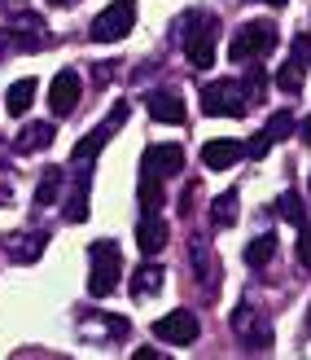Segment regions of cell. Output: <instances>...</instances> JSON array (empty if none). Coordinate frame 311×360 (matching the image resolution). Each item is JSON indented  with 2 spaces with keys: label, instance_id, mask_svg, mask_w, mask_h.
Returning <instances> with one entry per match:
<instances>
[{
  "label": "cell",
  "instance_id": "cell-1",
  "mask_svg": "<svg viewBox=\"0 0 311 360\" xmlns=\"http://www.w3.org/2000/svg\"><path fill=\"white\" fill-rule=\"evenodd\" d=\"M119 277H123V255H119V242H93L88 246V295L105 299L119 290Z\"/></svg>",
  "mask_w": 311,
  "mask_h": 360
},
{
  "label": "cell",
  "instance_id": "cell-2",
  "mask_svg": "<svg viewBox=\"0 0 311 360\" xmlns=\"http://www.w3.org/2000/svg\"><path fill=\"white\" fill-rule=\"evenodd\" d=\"M272 49H277V27H267V22H246V27L232 31L228 58H232V62H254V58H267Z\"/></svg>",
  "mask_w": 311,
  "mask_h": 360
},
{
  "label": "cell",
  "instance_id": "cell-3",
  "mask_svg": "<svg viewBox=\"0 0 311 360\" xmlns=\"http://www.w3.org/2000/svg\"><path fill=\"white\" fill-rule=\"evenodd\" d=\"M202 110L211 119H241L250 110V101H246V93H241L237 79H215V84L202 88Z\"/></svg>",
  "mask_w": 311,
  "mask_h": 360
},
{
  "label": "cell",
  "instance_id": "cell-4",
  "mask_svg": "<svg viewBox=\"0 0 311 360\" xmlns=\"http://www.w3.org/2000/svg\"><path fill=\"white\" fill-rule=\"evenodd\" d=\"M127 115H132V110H127V101H119V105H114V110H110V115H105V119L97 123V128H93V132H88V136L79 141V146H75V150H70V158H75V163H79V167H84V163H88V167H93V158H97V154H101V150L110 146V136H114V132L123 128V123H127Z\"/></svg>",
  "mask_w": 311,
  "mask_h": 360
},
{
  "label": "cell",
  "instance_id": "cell-5",
  "mask_svg": "<svg viewBox=\"0 0 311 360\" xmlns=\"http://www.w3.org/2000/svg\"><path fill=\"white\" fill-rule=\"evenodd\" d=\"M132 27H136V5H132V0H114V5H105V9L93 18V31H88V35H93L97 44H114V40H123Z\"/></svg>",
  "mask_w": 311,
  "mask_h": 360
},
{
  "label": "cell",
  "instance_id": "cell-6",
  "mask_svg": "<svg viewBox=\"0 0 311 360\" xmlns=\"http://www.w3.org/2000/svg\"><path fill=\"white\" fill-rule=\"evenodd\" d=\"M232 334L246 343V352H267V347H272V326L263 321V312L250 308V303H237V312H232Z\"/></svg>",
  "mask_w": 311,
  "mask_h": 360
},
{
  "label": "cell",
  "instance_id": "cell-7",
  "mask_svg": "<svg viewBox=\"0 0 311 360\" xmlns=\"http://www.w3.org/2000/svg\"><path fill=\"white\" fill-rule=\"evenodd\" d=\"M79 93H84V75L79 70H58L48 84V110L53 119H66V115H75V105H79Z\"/></svg>",
  "mask_w": 311,
  "mask_h": 360
},
{
  "label": "cell",
  "instance_id": "cell-8",
  "mask_svg": "<svg viewBox=\"0 0 311 360\" xmlns=\"http://www.w3.org/2000/svg\"><path fill=\"white\" fill-rule=\"evenodd\" d=\"M215 44H219V27H215V18L206 13H197V31H189V40H185V58L193 70H206L215 62Z\"/></svg>",
  "mask_w": 311,
  "mask_h": 360
},
{
  "label": "cell",
  "instance_id": "cell-9",
  "mask_svg": "<svg viewBox=\"0 0 311 360\" xmlns=\"http://www.w3.org/2000/svg\"><path fill=\"white\" fill-rule=\"evenodd\" d=\"M197 330H202V326H197V316L189 308H176V312L154 321V334L162 338V343H171V347H189L197 338Z\"/></svg>",
  "mask_w": 311,
  "mask_h": 360
},
{
  "label": "cell",
  "instance_id": "cell-10",
  "mask_svg": "<svg viewBox=\"0 0 311 360\" xmlns=\"http://www.w3.org/2000/svg\"><path fill=\"white\" fill-rule=\"evenodd\" d=\"M189 264H193V277L202 281V290H206V299L219 290V264H215V255H211V246L202 242V238H189Z\"/></svg>",
  "mask_w": 311,
  "mask_h": 360
},
{
  "label": "cell",
  "instance_id": "cell-11",
  "mask_svg": "<svg viewBox=\"0 0 311 360\" xmlns=\"http://www.w3.org/2000/svg\"><path fill=\"white\" fill-rule=\"evenodd\" d=\"M167 238H171L167 220H162L158 211H145L140 224H136V246H140V255H158V250L167 246Z\"/></svg>",
  "mask_w": 311,
  "mask_h": 360
},
{
  "label": "cell",
  "instance_id": "cell-12",
  "mask_svg": "<svg viewBox=\"0 0 311 360\" xmlns=\"http://www.w3.org/2000/svg\"><path fill=\"white\" fill-rule=\"evenodd\" d=\"M140 167H150L158 176H180L185 172V150L180 146H150L145 158H140Z\"/></svg>",
  "mask_w": 311,
  "mask_h": 360
},
{
  "label": "cell",
  "instance_id": "cell-13",
  "mask_svg": "<svg viewBox=\"0 0 311 360\" xmlns=\"http://www.w3.org/2000/svg\"><path fill=\"white\" fill-rule=\"evenodd\" d=\"M241 154H246V146H237V141H206V146H202V163L211 172H228Z\"/></svg>",
  "mask_w": 311,
  "mask_h": 360
},
{
  "label": "cell",
  "instance_id": "cell-14",
  "mask_svg": "<svg viewBox=\"0 0 311 360\" xmlns=\"http://www.w3.org/2000/svg\"><path fill=\"white\" fill-rule=\"evenodd\" d=\"M13 35H9V40L18 44V49H22V53H35V49H44V22H40V18H18V22L9 27Z\"/></svg>",
  "mask_w": 311,
  "mask_h": 360
},
{
  "label": "cell",
  "instance_id": "cell-15",
  "mask_svg": "<svg viewBox=\"0 0 311 360\" xmlns=\"http://www.w3.org/2000/svg\"><path fill=\"white\" fill-rule=\"evenodd\" d=\"M150 115L158 123H185V101L176 93H150Z\"/></svg>",
  "mask_w": 311,
  "mask_h": 360
},
{
  "label": "cell",
  "instance_id": "cell-16",
  "mask_svg": "<svg viewBox=\"0 0 311 360\" xmlns=\"http://www.w3.org/2000/svg\"><path fill=\"white\" fill-rule=\"evenodd\" d=\"M53 146V123H27L18 136V154H40Z\"/></svg>",
  "mask_w": 311,
  "mask_h": 360
},
{
  "label": "cell",
  "instance_id": "cell-17",
  "mask_svg": "<svg viewBox=\"0 0 311 360\" xmlns=\"http://www.w3.org/2000/svg\"><path fill=\"white\" fill-rule=\"evenodd\" d=\"M162 277H167V273H162L158 264H140L136 273H132V295H136V299L158 295V290H162Z\"/></svg>",
  "mask_w": 311,
  "mask_h": 360
},
{
  "label": "cell",
  "instance_id": "cell-18",
  "mask_svg": "<svg viewBox=\"0 0 311 360\" xmlns=\"http://www.w3.org/2000/svg\"><path fill=\"white\" fill-rule=\"evenodd\" d=\"M237 202H241V198H237V189L219 193L215 202H211V224H215V229H232L237 215H241V211H237Z\"/></svg>",
  "mask_w": 311,
  "mask_h": 360
},
{
  "label": "cell",
  "instance_id": "cell-19",
  "mask_svg": "<svg viewBox=\"0 0 311 360\" xmlns=\"http://www.w3.org/2000/svg\"><path fill=\"white\" fill-rule=\"evenodd\" d=\"M66 220H70V224L88 220V172H79V176H75V185H70V198H66Z\"/></svg>",
  "mask_w": 311,
  "mask_h": 360
},
{
  "label": "cell",
  "instance_id": "cell-20",
  "mask_svg": "<svg viewBox=\"0 0 311 360\" xmlns=\"http://www.w3.org/2000/svg\"><path fill=\"white\" fill-rule=\"evenodd\" d=\"M31 97H35V79H18L9 84V93H5V110L18 119V115H27L31 110Z\"/></svg>",
  "mask_w": 311,
  "mask_h": 360
},
{
  "label": "cell",
  "instance_id": "cell-21",
  "mask_svg": "<svg viewBox=\"0 0 311 360\" xmlns=\"http://www.w3.org/2000/svg\"><path fill=\"white\" fill-rule=\"evenodd\" d=\"M272 255H277V233H259V238L246 246V264H250V268L272 264Z\"/></svg>",
  "mask_w": 311,
  "mask_h": 360
},
{
  "label": "cell",
  "instance_id": "cell-22",
  "mask_svg": "<svg viewBox=\"0 0 311 360\" xmlns=\"http://www.w3.org/2000/svg\"><path fill=\"white\" fill-rule=\"evenodd\" d=\"M140 207L145 211H158L162 207V176L150 172V167H140Z\"/></svg>",
  "mask_w": 311,
  "mask_h": 360
},
{
  "label": "cell",
  "instance_id": "cell-23",
  "mask_svg": "<svg viewBox=\"0 0 311 360\" xmlns=\"http://www.w3.org/2000/svg\"><path fill=\"white\" fill-rule=\"evenodd\" d=\"M9 255H13V264H35V259L44 255V233H31V238L13 242V246H9Z\"/></svg>",
  "mask_w": 311,
  "mask_h": 360
},
{
  "label": "cell",
  "instance_id": "cell-24",
  "mask_svg": "<svg viewBox=\"0 0 311 360\" xmlns=\"http://www.w3.org/2000/svg\"><path fill=\"white\" fill-rule=\"evenodd\" d=\"M263 136L272 141V146H277V141H289V136H294V115H289V110H277V115L267 119Z\"/></svg>",
  "mask_w": 311,
  "mask_h": 360
},
{
  "label": "cell",
  "instance_id": "cell-25",
  "mask_svg": "<svg viewBox=\"0 0 311 360\" xmlns=\"http://www.w3.org/2000/svg\"><path fill=\"white\" fill-rule=\"evenodd\" d=\"M277 207H281V215H285V220L294 224V229H298V224H307V207H303V198H298L294 189L281 193V202H277Z\"/></svg>",
  "mask_w": 311,
  "mask_h": 360
},
{
  "label": "cell",
  "instance_id": "cell-26",
  "mask_svg": "<svg viewBox=\"0 0 311 360\" xmlns=\"http://www.w3.org/2000/svg\"><path fill=\"white\" fill-rule=\"evenodd\" d=\"M58 189H62V172H58V167H48L44 180H40V189H35V207H48L53 198H58Z\"/></svg>",
  "mask_w": 311,
  "mask_h": 360
},
{
  "label": "cell",
  "instance_id": "cell-27",
  "mask_svg": "<svg viewBox=\"0 0 311 360\" xmlns=\"http://www.w3.org/2000/svg\"><path fill=\"white\" fill-rule=\"evenodd\" d=\"M277 84H281V93H303V62H289V66H281Z\"/></svg>",
  "mask_w": 311,
  "mask_h": 360
},
{
  "label": "cell",
  "instance_id": "cell-28",
  "mask_svg": "<svg viewBox=\"0 0 311 360\" xmlns=\"http://www.w3.org/2000/svg\"><path fill=\"white\" fill-rule=\"evenodd\" d=\"M263 88H267V79H263V70L254 66L250 75H246V84H241V93H246V101H259V97H263Z\"/></svg>",
  "mask_w": 311,
  "mask_h": 360
},
{
  "label": "cell",
  "instance_id": "cell-29",
  "mask_svg": "<svg viewBox=\"0 0 311 360\" xmlns=\"http://www.w3.org/2000/svg\"><path fill=\"white\" fill-rule=\"evenodd\" d=\"M298 264L311 268V229L307 224H298Z\"/></svg>",
  "mask_w": 311,
  "mask_h": 360
},
{
  "label": "cell",
  "instance_id": "cell-30",
  "mask_svg": "<svg viewBox=\"0 0 311 360\" xmlns=\"http://www.w3.org/2000/svg\"><path fill=\"white\" fill-rule=\"evenodd\" d=\"M294 62L311 66V35H298V40H294Z\"/></svg>",
  "mask_w": 311,
  "mask_h": 360
},
{
  "label": "cell",
  "instance_id": "cell-31",
  "mask_svg": "<svg viewBox=\"0 0 311 360\" xmlns=\"http://www.w3.org/2000/svg\"><path fill=\"white\" fill-rule=\"evenodd\" d=\"M267 150H272V141H267L263 132H259V136H254V141H250V146H246V154H250V158H263Z\"/></svg>",
  "mask_w": 311,
  "mask_h": 360
},
{
  "label": "cell",
  "instance_id": "cell-32",
  "mask_svg": "<svg viewBox=\"0 0 311 360\" xmlns=\"http://www.w3.org/2000/svg\"><path fill=\"white\" fill-rule=\"evenodd\" d=\"M193 202H197V185H185V193H180V215H193Z\"/></svg>",
  "mask_w": 311,
  "mask_h": 360
},
{
  "label": "cell",
  "instance_id": "cell-33",
  "mask_svg": "<svg viewBox=\"0 0 311 360\" xmlns=\"http://www.w3.org/2000/svg\"><path fill=\"white\" fill-rule=\"evenodd\" d=\"M136 360H167V356L154 352V347H140V352H136Z\"/></svg>",
  "mask_w": 311,
  "mask_h": 360
},
{
  "label": "cell",
  "instance_id": "cell-34",
  "mask_svg": "<svg viewBox=\"0 0 311 360\" xmlns=\"http://www.w3.org/2000/svg\"><path fill=\"white\" fill-rule=\"evenodd\" d=\"M303 141L311 146V119H303Z\"/></svg>",
  "mask_w": 311,
  "mask_h": 360
},
{
  "label": "cell",
  "instance_id": "cell-35",
  "mask_svg": "<svg viewBox=\"0 0 311 360\" xmlns=\"http://www.w3.org/2000/svg\"><path fill=\"white\" fill-rule=\"evenodd\" d=\"M259 5H272V9H281V5H285V0H259Z\"/></svg>",
  "mask_w": 311,
  "mask_h": 360
},
{
  "label": "cell",
  "instance_id": "cell-36",
  "mask_svg": "<svg viewBox=\"0 0 311 360\" xmlns=\"http://www.w3.org/2000/svg\"><path fill=\"white\" fill-rule=\"evenodd\" d=\"M53 5H75V0H53Z\"/></svg>",
  "mask_w": 311,
  "mask_h": 360
}]
</instances>
